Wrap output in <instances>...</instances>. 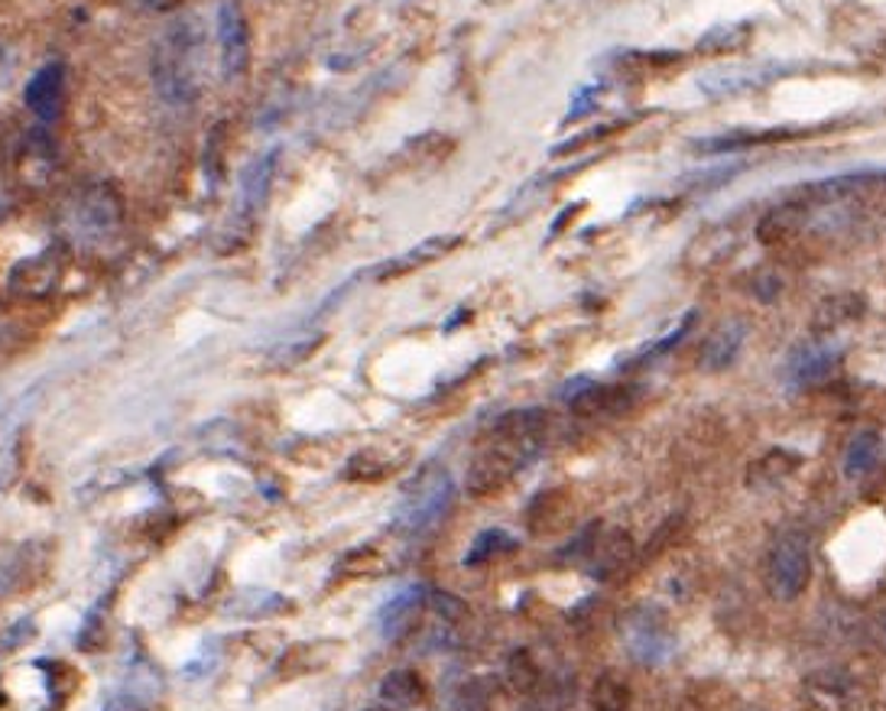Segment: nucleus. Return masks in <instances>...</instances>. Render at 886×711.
Wrapping results in <instances>:
<instances>
[{"mask_svg": "<svg viewBox=\"0 0 886 711\" xmlns=\"http://www.w3.org/2000/svg\"><path fill=\"white\" fill-rule=\"evenodd\" d=\"M195 46L198 39L192 33L188 23L173 27L159 49H156V59H153V78H156V88L166 101H192L198 95V72H195Z\"/></svg>", "mask_w": 886, "mask_h": 711, "instance_id": "f257e3e1", "label": "nucleus"}, {"mask_svg": "<svg viewBox=\"0 0 886 711\" xmlns=\"http://www.w3.org/2000/svg\"><path fill=\"white\" fill-rule=\"evenodd\" d=\"M617 631H621L624 650L643 666H660L675 650V636L665 624L663 611L653 604H636V607L624 611Z\"/></svg>", "mask_w": 886, "mask_h": 711, "instance_id": "f03ea898", "label": "nucleus"}, {"mask_svg": "<svg viewBox=\"0 0 886 711\" xmlns=\"http://www.w3.org/2000/svg\"><path fill=\"white\" fill-rule=\"evenodd\" d=\"M812 578V553L802 533H782L767 559V592L776 601H796Z\"/></svg>", "mask_w": 886, "mask_h": 711, "instance_id": "7ed1b4c3", "label": "nucleus"}, {"mask_svg": "<svg viewBox=\"0 0 886 711\" xmlns=\"http://www.w3.org/2000/svg\"><path fill=\"white\" fill-rule=\"evenodd\" d=\"M529 458H533L529 451L517 449V446H510V442L494 439V442L475 458V465L468 468V478H465L468 494L487 497V494L500 490L504 485H510V481L517 478L519 468H523Z\"/></svg>", "mask_w": 886, "mask_h": 711, "instance_id": "20e7f679", "label": "nucleus"}, {"mask_svg": "<svg viewBox=\"0 0 886 711\" xmlns=\"http://www.w3.org/2000/svg\"><path fill=\"white\" fill-rule=\"evenodd\" d=\"M841 344H828V341H809V344H799L786 364H782V380L786 387L792 390H806V387H815L821 380L835 374L841 368Z\"/></svg>", "mask_w": 886, "mask_h": 711, "instance_id": "39448f33", "label": "nucleus"}, {"mask_svg": "<svg viewBox=\"0 0 886 711\" xmlns=\"http://www.w3.org/2000/svg\"><path fill=\"white\" fill-rule=\"evenodd\" d=\"M448 500H451V478L445 475L442 468L422 471L416 478V485L409 487L400 524L409 526V529H422V526L432 524L436 517H442Z\"/></svg>", "mask_w": 886, "mask_h": 711, "instance_id": "423d86ee", "label": "nucleus"}, {"mask_svg": "<svg viewBox=\"0 0 886 711\" xmlns=\"http://www.w3.org/2000/svg\"><path fill=\"white\" fill-rule=\"evenodd\" d=\"M218 46H222L224 78H241L251 62V30L237 3H222L218 10Z\"/></svg>", "mask_w": 886, "mask_h": 711, "instance_id": "0eeeda50", "label": "nucleus"}, {"mask_svg": "<svg viewBox=\"0 0 886 711\" xmlns=\"http://www.w3.org/2000/svg\"><path fill=\"white\" fill-rule=\"evenodd\" d=\"M633 556H636V546L630 539V533L624 529H607L597 536L594 549H591L588 572L597 578V582H611V578H621L624 572H630L633 565Z\"/></svg>", "mask_w": 886, "mask_h": 711, "instance_id": "6e6552de", "label": "nucleus"}, {"mask_svg": "<svg viewBox=\"0 0 886 711\" xmlns=\"http://www.w3.org/2000/svg\"><path fill=\"white\" fill-rule=\"evenodd\" d=\"M747 341V322L743 319H724L711 335L704 338L702 351H699V368L702 371H728L738 361L740 348Z\"/></svg>", "mask_w": 886, "mask_h": 711, "instance_id": "1a4fd4ad", "label": "nucleus"}, {"mask_svg": "<svg viewBox=\"0 0 886 711\" xmlns=\"http://www.w3.org/2000/svg\"><path fill=\"white\" fill-rule=\"evenodd\" d=\"M458 244H461V237H458V234H439V237H429V241L416 244V247H412V251H407V254H400V257H393V261L380 263V266H377V276H380V280H397V276L416 273V270H419V266H426V263L442 261L445 254H451Z\"/></svg>", "mask_w": 886, "mask_h": 711, "instance_id": "9d476101", "label": "nucleus"}, {"mask_svg": "<svg viewBox=\"0 0 886 711\" xmlns=\"http://www.w3.org/2000/svg\"><path fill=\"white\" fill-rule=\"evenodd\" d=\"M62 85H66V69L59 62L42 66L27 85V108L37 114L39 120H56L59 105H62Z\"/></svg>", "mask_w": 886, "mask_h": 711, "instance_id": "9b49d317", "label": "nucleus"}, {"mask_svg": "<svg viewBox=\"0 0 886 711\" xmlns=\"http://www.w3.org/2000/svg\"><path fill=\"white\" fill-rule=\"evenodd\" d=\"M786 76L782 66H757V69H724L714 76H704L702 85L704 95H734V91H747V88H760L770 85L773 78Z\"/></svg>", "mask_w": 886, "mask_h": 711, "instance_id": "f8f14e48", "label": "nucleus"}, {"mask_svg": "<svg viewBox=\"0 0 886 711\" xmlns=\"http://www.w3.org/2000/svg\"><path fill=\"white\" fill-rule=\"evenodd\" d=\"M802 465V455L789 449H770L767 455H760L750 471H747V485L753 490H767V487L782 485L796 468Z\"/></svg>", "mask_w": 886, "mask_h": 711, "instance_id": "ddd939ff", "label": "nucleus"}, {"mask_svg": "<svg viewBox=\"0 0 886 711\" xmlns=\"http://www.w3.org/2000/svg\"><path fill=\"white\" fill-rule=\"evenodd\" d=\"M880 451H884V442H880V436H877L874 429H867V432H857V436L850 439L848 451H845V475H848L850 481H860V478H867V475L877 468V461H880Z\"/></svg>", "mask_w": 886, "mask_h": 711, "instance_id": "4468645a", "label": "nucleus"}, {"mask_svg": "<svg viewBox=\"0 0 886 711\" xmlns=\"http://www.w3.org/2000/svg\"><path fill=\"white\" fill-rule=\"evenodd\" d=\"M276 159H280V153L270 150L266 156H260L257 163L247 169L244 186H241V212H244V215H254L260 205H263V198H266V192H270V183H273Z\"/></svg>", "mask_w": 886, "mask_h": 711, "instance_id": "2eb2a0df", "label": "nucleus"}, {"mask_svg": "<svg viewBox=\"0 0 886 711\" xmlns=\"http://www.w3.org/2000/svg\"><path fill=\"white\" fill-rule=\"evenodd\" d=\"M380 699L397 711L412 709L426 699V685L412 670H397L380 682Z\"/></svg>", "mask_w": 886, "mask_h": 711, "instance_id": "dca6fc26", "label": "nucleus"}, {"mask_svg": "<svg viewBox=\"0 0 886 711\" xmlns=\"http://www.w3.org/2000/svg\"><path fill=\"white\" fill-rule=\"evenodd\" d=\"M517 549L519 543L510 536V533H504V529H484L478 539H475V546L468 549L465 565H468V568H478V565H487V562L504 559V556H510V553H517Z\"/></svg>", "mask_w": 886, "mask_h": 711, "instance_id": "f3484780", "label": "nucleus"}, {"mask_svg": "<svg viewBox=\"0 0 886 711\" xmlns=\"http://www.w3.org/2000/svg\"><path fill=\"white\" fill-rule=\"evenodd\" d=\"M738 244V234L731 231V227H708V231H702L695 241H692V247H699L704 254H695V257H689V263L692 266H714V263H721L728 254H731V247Z\"/></svg>", "mask_w": 886, "mask_h": 711, "instance_id": "a211bd4d", "label": "nucleus"}, {"mask_svg": "<svg viewBox=\"0 0 886 711\" xmlns=\"http://www.w3.org/2000/svg\"><path fill=\"white\" fill-rule=\"evenodd\" d=\"M591 709L594 711H627L630 689L617 675H601L591 689Z\"/></svg>", "mask_w": 886, "mask_h": 711, "instance_id": "6ab92c4d", "label": "nucleus"}, {"mask_svg": "<svg viewBox=\"0 0 886 711\" xmlns=\"http://www.w3.org/2000/svg\"><path fill=\"white\" fill-rule=\"evenodd\" d=\"M383 568H387V559L380 556V549L361 546L338 562V578H370V575H380Z\"/></svg>", "mask_w": 886, "mask_h": 711, "instance_id": "aec40b11", "label": "nucleus"}, {"mask_svg": "<svg viewBox=\"0 0 886 711\" xmlns=\"http://www.w3.org/2000/svg\"><path fill=\"white\" fill-rule=\"evenodd\" d=\"M796 227H799V208H796V205H782V208H773V212L760 222V241L779 244V241H786Z\"/></svg>", "mask_w": 886, "mask_h": 711, "instance_id": "412c9836", "label": "nucleus"}, {"mask_svg": "<svg viewBox=\"0 0 886 711\" xmlns=\"http://www.w3.org/2000/svg\"><path fill=\"white\" fill-rule=\"evenodd\" d=\"M507 679H510V685L517 692H533L539 685L543 673H539L536 660L529 656V650H514L510 653V660H507Z\"/></svg>", "mask_w": 886, "mask_h": 711, "instance_id": "4be33fe9", "label": "nucleus"}, {"mask_svg": "<svg viewBox=\"0 0 886 711\" xmlns=\"http://www.w3.org/2000/svg\"><path fill=\"white\" fill-rule=\"evenodd\" d=\"M393 471V461H387L383 455H377V451H361V455H354L351 461H348V468H344V475L351 478V481H380V478H387Z\"/></svg>", "mask_w": 886, "mask_h": 711, "instance_id": "5701e85b", "label": "nucleus"}, {"mask_svg": "<svg viewBox=\"0 0 886 711\" xmlns=\"http://www.w3.org/2000/svg\"><path fill=\"white\" fill-rule=\"evenodd\" d=\"M558 510H562L558 494H555V490H543V494L529 504V510H526V524H529L533 533H549V529L562 520Z\"/></svg>", "mask_w": 886, "mask_h": 711, "instance_id": "b1692460", "label": "nucleus"}, {"mask_svg": "<svg viewBox=\"0 0 886 711\" xmlns=\"http://www.w3.org/2000/svg\"><path fill=\"white\" fill-rule=\"evenodd\" d=\"M426 601H429V607L442 617V621H465L468 617V604L458 598V595H451V592H442V588H426Z\"/></svg>", "mask_w": 886, "mask_h": 711, "instance_id": "393cba45", "label": "nucleus"}, {"mask_svg": "<svg viewBox=\"0 0 886 711\" xmlns=\"http://www.w3.org/2000/svg\"><path fill=\"white\" fill-rule=\"evenodd\" d=\"M750 37V30L743 27V30H738V27H718L714 33H708V37L702 39V52H728V49H740V42Z\"/></svg>", "mask_w": 886, "mask_h": 711, "instance_id": "a878e982", "label": "nucleus"}, {"mask_svg": "<svg viewBox=\"0 0 886 711\" xmlns=\"http://www.w3.org/2000/svg\"><path fill=\"white\" fill-rule=\"evenodd\" d=\"M682 526H685V517H682V514H672V517H669V520H665V524L660 526L656 533H653V539L646 543L643 556H646V559H653L656 553H663L665 546H669V543H672V539L682 533Z\"/></svg>", "mask_w": 886, "mask_h": 711, "instance_id": "bb28decb", "label": "nucleus"}, {"mask_svg": "<svg viewBox=\"0 0 886 711\" xmlns=\"http://www.w3.org/2000/svg\"><path fill=\"white\" fill-rule=\"evenodd\" d=\"M455 711H490L487 705V692L480 682H468L461 692H458V702H455Z\"/></svg>", "mask_w": 886, "mask_h": 711, "instance_id": "cd10ccee", "label": "nucleus"}, {"mask_svg": "<svg viewBox=\"0 0 886 711\" xmlns=\"http://www.w3.org/2000/svg\"><path fill=\"white\" fill-rule=\"evenodd\" d=\"M144 3H147V7H153V10H173L179 0H144Z\"/></svg>", "mask_w": 886, "mask_h": 711, "instance_id": "c85d7f7f", "label": "nucleus"}]
</instances>
